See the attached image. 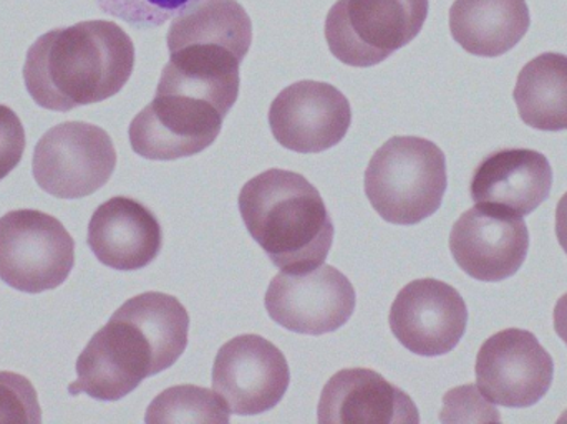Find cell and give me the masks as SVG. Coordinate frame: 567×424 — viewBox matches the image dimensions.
Returning <instances> with one entry per match:
<instances>
[{
	"mask_svg": "<svg viewBox=\"0 0 567 424\" xmlns=\"http://www.w3.org/2000/svg\"><path fill=\"white\" fill-rule=\"evenodd\" d=\"M116 152L105 130L83 122L53 126L37 143L32 173L40 189L59 199H82L106 185Z\"/></svg>",
	"mask_w": 567,
	"mask_h": 424,
	"instance_id": "52a82bcc",
	"label": "cell"
},
{
	"mask_svg": "<svg viewBox=\"0 0 567 424\" xmlns=\"http://www.w3.org/2000/svg\"><path fill=\"white\" fill-rule=\"evenodd\" d=\"M252 42V22L238 0H195L173 19L168 30V50L188 43H218L248 55Z\"/></svg>",
	"mask_w": 567,
	"mask_h": 424,
	"instance_id": "ffe728a7",
	"label": "cell"
},
{
	"mask_svg": "<svg viewBox=\"0 0 567 424\" xmlns=\"http://www.w3.org/2000/svg\"><path fill=\"white\" fill-rule=\"evenodd\" d=\"M133 69L128 33L110 20H85L43 33L27 53L23 80L37 105L70 112L122 92Z\"/></svg>",
	"mask_w": 567,
	"mask_h": 424,
	"instance_id": "7a4b0ae2",
	"label": "cell"
},
{
	"mask_svg": "<svg viewBox=\"0 0 567 424\" xmlns=\"http://www.w3.org/2000/svg\"><path fill=\"white\" fill-rule=\"evenodd\" d=\"M239 213L252 239L282 272L322 266L333 242L332 217L316 186L299 173L268 169L239 193Z\"/></svg>",
	"mask_w": 567,
	"mask_h": 424,
	"instance_id": "3957f363",
	"label": "cell"
},
{
	"mask_svg": "<svg viewBox=\"0 0 567 424\" xmlns=\"http://www.w3.org/2000/svg\"><path fill=\"white\" fill-rule=\"evenodd\" d=\"M189 316L176 297L145 292L126 300L76 360L72 396L118 402L143 380L172 369L188 347Z\"/></svg>",
	"mask_w": 567,
	"mask_h": 424,
	"instance_id": "6da1fadb",
	"label": "cell"
},
{
	"mask_svg": "<svg viewBox=\"0 0 567 424\" xmlns=\"http://www.w3.org/2000/svg\"><path fill=\"white\" fill-rule=\"evenodd\" d=\"M555 330L559 339L567 345V293L558 300L555 307Z\"/></svg>",
	"mask_w": 567,
	"mask_h": 424,
	"instance_id": "4316f807",
	"label": "cell"
},
{
	"mask_svg": "<svg viewBox=\"0 0 567 424\" xmlns=\"http://www.w3.org/2000/svg\"><path fill=\"white\" fill-rule=\"evenodd\" d=\"M226 116L208 100L156 89L153 102L130 125V145L152 162L188 158L216 142Z\"/></svg>",
	"mask_w": 567,
	"mask_h": 424,
	"instance_id": "ba28073f",
	"label": "cell"
},
{
	"mask_svg": "<svg viewBox=\"0 0 567 424\" xmlns=\"http://www.w3.org/2000/svg\"><path fill=\"white\" fill-rule=\"evenodd\" d=\"M532 25L526 0H455L450 32L476 56H502L515 49Z\"/></svg>",
	"mask_w": 567,
	"mask_h": 424,
	"instance_id": "ac0fdd59",
	"label": "cell"
},
{
	"mask_svg": "<svg viewBox=\"0 0 567 424\" xmlns=\"http://www.w3.org/2000/svg\"><path fill=\"white\" fill-rule=\"evenodd\" d=\"M290 383L286 356L259 335H239L221 347L213 366V390L233 415L252 416L281 403Z\"/></svg>",
	"mask_w": 567,
	"mask_h": 424,
	"instance_id": "8fae6325",
	"label": "cell"
},
{
	"mask_svg": "<svg viewBox=\"0 0 567 424\" xmlns=\"http://www.w3.org/2000/svg\"><path fill=\"white\" fill-rule=\"evenodd\" d=\"M319 423L415 424L419 409L403 390L370 369L337 372L320 395Z\"/></svg>",
	"mask_w": 567,
	"mask_h": 424,
	"instance_id": "9a60e30c",
	"label": "cell"
},
{
	"mask_svg": "<svg viewBox=\"0 0 567 424\" xmlns=\"http://www.w3.org/2000/svg\"><path fill=\"white\" fill-rule=\"evenodd\" d=\"M553 168L535 149H502L475 169L470 193L475 205H495L528 216L549 198Z\"/></svg>",
	"mask_w": 567,
	"mask_h": 424,
	"instance_id": "e0dca14e",
	"label": "cell"
},
{
	"mask_svg": "<svg viewBox=\"0 0 567 424\" xmlns=\"http://www.w3.org/2000/svg\"><path fill=\"white\" fill-rule=\"evenodd\" d=\"M556 237H558L559 246L567 254V193L559 199L558 208H556Z\"/></svg>",
	"mask_w": 567,
	"mask_h": 424,
	"instance_id": "484cf974",
	"label": "cell"
},
{
	"mask_svg": "<svg viewBox=\"0 0 567 424\" xmlns=\"http://www.w3.org/2000/svg\"><path fill=\"white\" fill-rule=\"evenodd\" d=\"M86 242L103 266L132 272L162 252V226L142 203L116 196L93 213Z\"/></svg>",
	"mask_w": 567,
	"mask_h": 424,
	"instance_id": "2e32d148",
	"label": "cell"
},
{
	"mask_svg": "<svg viewBox=\"0 0 567 424\" xmlns=\"http://www.w3.org/2000/svg\"><path fill=\"white\" fill-rule=\"evenodd\" d=\"M475 373L476 385L489 403L529 409L551 389L555 363L535 333L506 329L483 343Z\"/></svg>",
	"mask_w": 567,
	"mask_h": 424,
	"instance_id": "9c48e42d",
	"label": "cell"
},
{
	"mask_svg": "<svg viewBox=\"0 0 567 424\" xmlns=\"http://www.w3.org/2000/svg\"><path fill=\"white\" fill-rule=\"evenodd\" d=\"M567 422V410L565 412V415L561 416V418H559V423H566Z\"/></svg>",
	"mask_w": 567,
	"mask_h": 424,
	"instance_id": "83f0119b",
	"label": "cell"
},
{
	"mask_svg": "<svg viewBox=\"0 0 567 424\" xmlns=\"http://www.w3.org/2000/svg\"><path fill=\"white\" fill-rule=\"evenodd\" d=\"M450 250L463 272L482 282L515 276L529 250V232L519 214L495 205L463 213L450 234Z\"/></svg>",
	"mask_w": 567,
	"mask_h": 424,
	"instance_id": "7c38bea8",
	"label": "cell"
},
{
	"mask_svg": "<svg viewBox=\"0 0 567 424\" xmlns=\"http://www.w3.org/2000/svg\"><path fill=\"white\" fill-rule=\"evenodd\" d=\"M395 339L420 356L452 352L468 325V309L458 290L436 279L406 283L390 309Z\"/></svg>",
	"mask_w": 567,
	"mask_h": 424,
	"instance_id": "4fadbf2b",
	"label": "cell"
},
{
	"mask_svg": "<svg viewBox=\"0 0 567 424\" xmlns=\"http://www.w3.org/2000/svg\"><path fill=\"white\" fill-rule=\"evenodd\" d=\"M352 123L349 100L330 83L302 80L284 89L271 108L276 142L290 152L322 153L346 138Z\"/></svg>",
	"mask_w": 567,
	"mask_h": 424,
	"instance_id": "5bb4252c",
	"label": "cell"
},
{
	"mask_svg": "<svg viewBox=\"0 0 567 424\" xmlns=\"http://www.w3.org/2000/svg\"><path fill=\"white\" fill-rule=\"evenodd\" d=\"M265 303L269 317L284 329L319 337L349 322L357 296L340 270L322 263L303 273L281 270L269 283Z\"/></svg>",
	"mask_w": 567,
	"mask_h": 424,
	"instance_id": "30bf717a",
	"label": "cell"
},
{
	"mask_svg": "<svg viewBox=\"0 0 567 424\" xmlns=\"http://www.w3.org/2000/svg\"><path fill=\"white\" fill-rule=\"evenodd\" d=\"M228 405L215 390L179 385L159 393L146 412L145 422L155 423H229Z\"/></svg>",
	"mask_w": 567,
	"mask_h": 424,
	"instance_id": "44dd1931",
	"label": "cell"
},
{
	"mask_svg": "<svg viewBox=\"0 0 567 424\" xmlns=\"http://www.w3.org/2000/svg\"><path fill=\"white\" fill-rule=\"evenodd\" d=\"M25 152L22 122L9 106L0 105V179L19 166Z\"/></svg>",
	"mask_w": 567,
	"mask_h": 424,
	"instance_id": "d4e9b609",
	"label": "cell"
},
{
	"mask_svg": "<svg viewBox=\"0 0 567 424\" xmlns=\"http://www.w3.org/2000/svg\"><path fill=\"white\" fill-rule=\"evenodd\" d=\"M429 9V0H337L327 13V45L346 65H379L416 39Z\"/></svg>",
	"mask_w": 567,
	"mask_h": 424,
	"instance_id": "5b68a950",
	"label": "cell"
},
{
	"mask_svg": "<svg viewBox=\"0 0 567 424\" xmlns=\"http://www.w3.org/2000/svg\"><path fill=\"white\" fill-rule=\"evenodd\" d=\"M446 185L445 153L416 136H393L367 166V198L396 226H415L439 211Z\"/></svg>",
	"mask_w": 567,
	"mask_h": 424,
	"instance_id": "277c9868",
	"label": "cell"
},
{
	"mask_svg": "<svg viewBox=\"0 0 567 424\" xmlns=\"http://www.w3.org/2000/svg\"><path fill=\"white\" fill-rule=\"evenodd\" d=\"M75 266V240L62 223L35 209L0 217V279L12 289L40 293L56 289Z\"/></svg>",
	"mask_w": 567,
	"mask_h": 424,
	"instance_id": "8992f818",
	"label": "cell"
},
{
	"mask_svg": "<svg viewBox=\"0 0 567 424\" xmlns=\"http://www.w3.org/2000/svg\"><path fill=\"white\" fill-rule=\"evenodd\" d=\"M519 116L542 132L567 130V56L546 52L523 66L513 92Z\"/></svg>",
	"mask_w": 567,
	"mask_h": 424,
	"instance_id": "d6986e66",
	"label": "cell"
},
{
	"mask_svg": "<svg viewBox=\"0 0 567 424\" xmlns=\"http://www.w3.org/2000/svg\"><path fill=\"white\" fill-rule=\"evenodd\" d=\"M195 0H96V6L135 29H155L185 12Z\"/></svg>",
	"mask_w": 567,
	"mask_h": 424,
	"instance_id": "7402d4cb",
	"label": "cell"
},
{
	"mask_svg": "<svg viewBox=\"0 0 567 424\" xmlns=\"http://www.w3.org/2000/svg\"><path fill=\"white\" fill-rule=\"evenodd\" d=\"M0 423H42L35 389L25 376L0 372Z\"/></svg>",
	"mask_w": 567,
	"mask_h": 424,
	"instance_id": "603a6c76",
	"label": "cell"
},
{
	"mask_svg": "<svg viewBox=\"0 0 567 424\" xmlns=\"http://www.w3.org/2000/svg\"><path fill=\"white\" fill-rule=\"evenodd\" d=\"M443 403L442 422H499L498 410L480 395L475 385L452 390L446 393Z\"/></svg>",
	"mask_w": 567,
	"mask_h": 424,
	"instance_id": "cb8c5ba5",
	"label": "cell"
}]
</instances>
